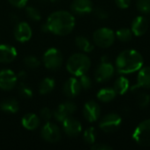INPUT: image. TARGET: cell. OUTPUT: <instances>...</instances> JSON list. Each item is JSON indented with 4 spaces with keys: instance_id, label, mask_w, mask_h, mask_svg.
<instances>
[{
    "instance_id": "6da1fadb",
    "label": "cell",
    "mask_w": 150,
    "mask_h": 150,
    "mask_svg": "<svg viewBox=\"0 0 150 150\" xmlns=\"http://www.w3.org/2000/svg\"><path fill=\"white\" fill-rule=\"evenodd\" d=\"M75 25L76 19L72 13L66 11H57L49 15L41 29L44 32H50L55 35L65 36L73 31Z\"/></svg>"
},
{
    "instance_id": "7a4b0ae2",
    "label": "cell",
    "mask_w": 150,
    "mask_h": 150,
    "mask_svg": "<svg viewBox=\"0 0 150 150\" xmlns=\"http://www.w3.org/2000/svg\"><path fill=\"white\" fill-rule=\"evenodd\" d=\"M143 57L134 49H126L119 54L116 58V69L121 74H131L139 71L143 66Z\"/></svg>"
},
{
    "instance_id": "3957f363",
    "label": "cell",
    "mask_w": 150,
    "mask_h": 150,
    "mask_svg": "<svg viewBox=\"0 0 150 150\" xmlns=\"http://www.w3.org/2000/svg\"><path fill=\"white\" fill-rule=\"evenodd\" d=\"M91 65V59L88 55L83 53L72 54L67 62V70L74 76H81L86 74Z\"/></svg>"
},
{
    "instance_id": "277c9868",
    "label": "cell",
    "mask_w": 150,
    "mask_h": 150,
    "mask_svg": "<svg viewBox=\"0 0 150 150\" xmlns=\"http://www.w3.org/2000/svg\"><path fill=\"white\" fill-rule=\"evenodd\" d=\"M115 33L108 27H101L96 30L93 33L94 43L102 48L110 47L115 41Z\"/></svg>"
},
{
    "instance_id": "5b68a950",
    "label": "cell",
    "mask_w": 150,
    "mask_h": 150,
    "mask_svg": "<svg viewBox=\"0 0 150 150\" xmlns=\"http://www.w3.org/2000/svg\"><path fill=\"white\" fill-rule=\"evenodd\" d=\"M133 139L140 146L150 147V119L142 121L136 127Z\"/></svg>"
},
{
    "instance_id": "8992f818",
    "label": "cell",
    "mask_w": 150,
    "mask_h": 150,
    "mask_svg": "<svg viewBox=\"0 0 150 150\" xmlns=\"http://www.w3.org/2000/svg\"><path fill=\"white\" fill-rule=\"evenodd\" d=\"M43 63L47 69L50 70H57L63 63L62 54L55 47L48 48L43 55Z\"/></svg>"
},
{
    "instance_id": "52a82bcc",
    "label": "cell",
    "mask_w": 150,
    "mask_h": 150,
    "mask_svg": "<svg viewBox=\"0 0 150 150\" xmlns=\"http://www.w3.org/2000/svg\"><path fill=\"white\" fill-rule=\"evenodd\" d=\"M122 123V118L117 113H109L102 118L99 122V128L105 133L117 131Z\"/></svg>"
},
{
    "instance_id": "ba28073f",
    "label": "cell",
    "mask_w": 150,
    "mask_h": 150,
    "mask_svg": "<svg viewBox=\"0 0 150 150\" xmlns=\"http://www.w3.org/2000/svg\"><path fill=\"white\" fill-rule=\"evenodd\" d=\"M41 136L42 138L50 143H56L61 140L62 137V134H61V130L58 127V126H56L54 123L47 121L40 131Z\"/></svg>"
},
{
    "instance_id": "9c48e42d",
    "label": "cell",
    "mask_w": 150,
    "mask_h": 150,
    "mask_svg": "<svg viewBox=\"0 0 150 150\" xmlns=\"http://www.w3.org/2000/svg\"><path fill=\"white\" fill-rule=\"evenodd\" d=\"M115 73L114 66L107 62H101L95 71V79L98 83H105L112 78Z\"/></svg>"
},
{
    "instance_id": "30bf717a",
    "label": "cell",
    "mask_w": 150,
    "mask_h": 150,
    "mask_svg": "<svg viewBox=\"0 0 150 150\" xmlns=\"http://www.w3.org/2000/svg\"><path fill=\"white\" fill-rule=\"evenodd\" d=\"M76 105L71 101H66L59 105L57 109L53 112V117L59 122H62L69 117H71L76 112Z\"/></svg>"
},
{
    "instance_id": "8fae6325",
    "label": "cell",
    "mask_w": 150,
    "mask_h": 150,
    "mask_svg": "<svg viewBox=\"0 0 150 150\" xmlns=\"http://www.w3.org/2000/svg\"><path fill=\"white\" fill-rule=\"evenodd\" d=\"M83 114L84 119L87 121L95 122L100 118L101 108L97 102L91 100L85 103L83 109Z\"/></svg>"
},
{
    "instance_id": "7c38bea8",
    "label": "cell",
    "mask_w": 150,
    "mask_h": 150,
    "mask_svg": "<svg viewBox=\"0 0 150 150\" xmlns=\"http://www.w3.org/2000/svg\"><path fill=\"white\" fill-rule=\"evenodd\" d=\"M18 77L11 69H3L0 71V89L3 91H11L17 84Z\"/></svg>"
},
{
    "instance_id": "4fadbf2b",
    "label": "cell",
    "mask_w": 150,
    "mask_h": 150,
    "mask_svg": "<svg viewBox=\"0 0 150 150\" xmlns=\"http://www.w3.org/2000/svg\"><path fill=\"white\" fill-rule=\"evenodd\" d=\"M62 128L64 133L69 137H76L82 132L81 123L72 117H69L62 121Z\"/></svg>"
},
{
    "instance_id": "5bb4252c",
    "label": "cell",
    "mask_w": 150,
    "mask_h": 150,
    "mask_svg": "<svg viewBox=\"0 0 150 150\" xmlns=\"http://www.w3.org/2000/svg\"><path fill=\"white\" fill-rule=\"evenodd\" d=\"M14 37L19 42L28 41L33 35L31 26L26 22H19L14 28Z\"/></svg>"
},
{
    "instance_id": "9a60e30c",
    "label": "cell",
    "mask_w": 150,
    "mask_h": 150,
    "mask_svg": "<svg viewBox=\"0 0 150 150\" xmlns=\"http://www.w3.org/2000/svg\"><path fill=\"white\" fill-rule=\"evenodd\" d=\"M81 91V84L79 83V80H77L76 77H71L68 79L63 85V92L65 96L69 98L77 97L80 94Z\"/></svg>"
},
{
    "instance_id": "2e32d148",
    "label": "cell",
    "mask_w": 150,
    "mask_h": 150,
    "mask_svg": "<svg viewBox=\"0 0 150 150\" xmlns=\"http://www.w3.org/2000/svg\"><path fill=\"white\" fill-rule=\"evenodd\" d=\"M70 8L76 15H85L93 11V4L91 0H74Z\"/></svg>"
},
{
    "instance_id": "e0dca14e",
    "label": "cell",
    "mask_w": 150,
    "mask_h": 150,
    "mask_svg": "<svg viewBox=\"0 0 150 150\" xmlns=\"http://www.w3.org/2000/svg\"><path fill=\"white\" fill-rule=\"evenodd\" d=\"M141 88L150 89V67H142L139 70L137 83L131 88V90L136 91Z\"/></svg>"
},
{
    "instance_id": "ac0fdd59",
    "label": "cell",
    "mask_w": 150,
    "mask_h": 150,
    "mask_svg": "<svg viewBox=\"0 0 150 150\" xmlns=\"http://www.w3.org/2000/svg\"><path fill=\"white\" fill-rule=\"evenodd\" d=\"M149 28V21L144 16H138L134 18L132 25H131V30L133 32V34L135 36H142L146 33Z\"/></svg>"
},
{
    "instance_id": "d6986e66",
    "label": "cell",
    "mask_w": 150,
    "mask_h": 150,
    "mask_svg": "<svg viewBox=\"0 0 150 150\" xmlns=\"http://www.w3.org/2000/svg\"><path fill=\"white\" fill-rule=\"evenodd\" d=\"M17 57V50L8 44H0V62L10 63Z\"/></svg>"
},
{
    "instance_id": "ffe728a7",
    "label": "cell",
    "mask_w": 150,
    "mask_h": 150,
    "mask_svg": "<svg viewBox=\"0 0 150 150\" xmlns=\"http://www.w3.org/2000/svg\"><path fill=\"white\" fill-rule=\"evenodd\" d=\"M21 123L25 129L33 131L39 127L40 124V119L34 113H27L23 116Z\"/></svg>"
},
{
    "instance_id": "44dd1931",
    "label": "cell",
    "mask_w": 150,
    "mask_h": 150,
    "mask_svg": "<svg viewBox=\"0 0 150 150\" xmlns=\"http://www.w3.org/2000/svg\"><path fill=\"white\" fill-rule=\"evenodd\" d=\"M19 105L15 98H8L0 103V109L7 113H16L18 111Z\"/></svg>"
},
{
    "instance_id": "7402d4cb",
    "label": "cell",
    "mask_w": 150,
    "mask_h": 150,
    "mask_svg": "<svg viewBox=\"0 0 150 150\" xmlns=\"http://www.w3.org/2000/svg\"><path fill=\"white\" fill-rule=\"evenodd\" d=\"M113 89L119 95H124L126 94L128 90L130 89V83L127 77L125 76H120L116 79L113 84Z\"/></svg>"
},
{
    "instance_id": "603a6c76",
    "label": "cell",
    "mask_w": 150,
    "mask_h": 150,
    "mask_svg": "<svg viewBox=\"0 0 150 150\" xmlns=\"http://www.w3.org/2000/svg\"><path fill=\"white\" fill-rule=\"evenodd\" d=\"M117 96L116 91L113 88H103L98 91L97 94V98L99 101L103 103L112 102Z\"/></svg>"
},
{
    "instance_id": "cb8c5ba5",
    "label": "cell",
    "mask_w": 150,
    "mask_h": 150,
    "mask_svg": "<svg viewBox=\"0 0 150 150\" xmlns=\"http://www.w3.org/2000/svg\"><path fill=\"white\" fill-rule=\"evenodd\" d=\"M75 43L81 51L85 53H90L94 49V45L84 36H77L75 40Z\"/></svg>"
},
{
    "instance_id": "d4e9b609",
    "label": "cell",
    "mask_w": 150,
    "mask_h": 150,
    "mask_svg": "<svg viewBox=\"0 0 150 150\" xmlns=\"http://www.w3.org/2000/svg\"><path fill=\"white\" fill-rule=\"evenodd\" d=\"M54 85H55V81L53 78L46 77L40 82L39 85V92L42 95L48 94L54 90Z\"/></svg>"
},
{
    "instance_id": "484cf974",
    "label": "cell",
    "mask_w": 150,
    "mask_h": 150,
    "mask_svg": "<svg viewBox=\"0 0 150 150\" xmlns=\"http://www.w3.org/2000/svg\"><path fill=\"white\" fill-rule=\"evenodd\" d=\"M133 32L131 29L123 27L116 32V37L121 42H129L133 38Z\"/></svg>"
},
{
    "instance_id": "4316f807",
    "label": "cell",
    "mask_w": 150,
    "mask_h": 150,
    "mask_svg": "<svg viewBox=\"0 0 150 150\" xmlns=\"http://www.w3.org/2000/svg\"><path fill=\"white\" fill-rule=\"evenodd\" d=\"M18 93L20 97L25 99H29L33 97V90L32 88L25 83L24 82H21L18 85Z\"/></svg>"
},
{
    "instance_id": "83f0119b",
    "label": "cell",
    "mask_w": 150,
    "mask_h": 150,
    "mask_svg": "<svg viewBox=\"0 0 150 150\" xmlns=\"http://www.w3.org/2000/svg\"><path fill=\"white\" fill-rule=\"evenodd\" d=\"M150 103V96L146 92L140 93L136 98V104L141 109H145Z\"/></svg>"
},
{
    "instance_id": "f1b7e54d",
    "label": "cell",
    "mask_w": 150,
    "mask_h": 150,
    "mask_svg": "<svg viewBox=\"0 0 150 150\" xmlns=\"http://www.w3.org/2000/svg\"><path fill=\"white\" fill-rule=\"evenodd\" d=\"M83 140L87 144H94L96 142V130L94 127H88L83 133Z\"/></svg>"
},
{
    "instance_id": "f546056e",
    "label": "cell",
    "mask_w": 150,
    "mask_h": 150,
    "mask_svg": "<svg viewBox=\"0 0 150 150\" xmlns=\"http://www.w3.org/2000/svg\"><path fill=\"white\" fill-rule=\"evenodd\" d=\"M25 12L28 16V18L33 21H39L41 18V14L40 11L33 6H28L25 9Z\"/></svg>"
},
{
    "instance_id": "4dcf8cb0",
    "label": "cell",
    "mask_w": 150,
    "mask_h": 150,
    "mask_svg": "<svg viewBox=\"0 0 150 150\" xmlns=\"http://www.w3.org/2000/svg\"><path fill=\"white\" fill-rule=\"evenodd\" d=\"M136 7L138 11L143 14L150 13V0H137Z\"/></svg>"
},
{
    "instance_id": "1f68e13d",
    "label": "cell",
    "mask_w": 150,
    "mask_h": 150,
    "mask_svg": "<svg viewBox=\"0 0 150 150\" xmlns=\"http://www.w3.org/2000/svg\"><path fill=\"white\" fill-rule=\"evenodd\" d=\"M24 63H25V65L27 68L32 69H36V68H38V67L40 65V60H39L37 57L33 56V55L26 56V57L24 59Z\"/></svg>"
},
{
    "instance_id": "d6a6232c",
    "label": "cell",
    "mask_w": 150,
    "mask_h": 150,
    "mask_svg": "<svg viewBox=\"0 0 150 150\" xmlns=\"http://www.w3.org/2000/svg\"><path fill=\"white\" fill-rule=\"evenodd\" d=\"M79 83L81 84L82 89L83 90H90L92 86V80L91 79V77L89 76H87L86 74L82 75L81 76H79Z\"/></svg>"
},
{
    "instance_id": "836d02e7",
    "label": "cell",
    "mask_w": 150,
    "mask_h": 150,
    "mask_svg": "<svg viewBox=\"0 0 150 150\" xmlns=\"http://www.w3.org/2000/svg\"><path fill=\"white\" fill-rule=\"evenodd\" d=\"M40 119H42L43 120L47 122V121H49L53 118V112L49 108L44 107L40 111Z\"/></svg>"
},
{
    "instance_id": "e575fe53",
    "label": "cell",
    "mask_w": 150,
    "mask_h": 150,
    "mask_svg": "<svg viewBox=\"0 0 150 150\" xmlns=\"http://www.w3.org/2000/svg\"><path fill=\"white\" fill-rule=\"evenodd\" d=\"M93 11H94L95 16H96L98 19L105 20V19H106V18L109 17L108 12H107L104 8H102V7H98V8L94 9Z\"/></svg>"
},
{
    "instance_id": "d590c367",
    "label": "cell",
    "mask_w": 150,
    "mask_h": 150,
    "mask_svg": "<svg viewBox=\"0 0 150 150\" xmlns=\"http://www.w3.org/2000/svg\"><path fill=\"white\" fill-rule=\"evenodd\" d=\"M9 3L14 6V7H17V8H23L27 4V1L28 0H8Z\"/></svg>"
},
{
    "instance_id": "8d00e7d4",
    "label": "cell",
    "mask_w": 150,
    "mask_h": 150,
    "mask_svg": "<svg viewBox=\"0 0 150 150\" xmlns=\"http://www.w3.org/2000/svg\"><path fill=\"white\" fill-rule=\"evenodd\" d=\"M91 149L93 150H112V148L107 144L105 143H97V144H92Z\"/></svg>"
},
{
    "instance_id": "74e56055",
    "label": "cell",
    "mask_w": 150,
    "mask_h": 150,
    "mask_svg": "<svg viewBox=\"0 0 150 150\" xmlns=\"http://www.w3.org/2000/svg\"><path fill=\"white\" fill-rule=\"evenodd\" d=\"M116 5L120 9H127L131 4V0H115Z\"/></svg>"
},
{
    "instance_id": "f35d334b",
    "label": "cell",
    "mask_w": 150,
    "mask_h": 150,
    "mask_svg": "<svg viewBox=\"0 0 150 150\" xmlns=\"http://www.w3.org/2000/svg\"><path fill=\"white\" fill-rule=\"evenodd\" d=\"M17 77H18V79H19L23 82L24 80H25L27 78V74L25 71H19L18 74L17 75Z\"/></svg>"
},
{
    "instance_id": "ab89813d",
    "label": "cell",
    "mask_w": 150,
    "mask_h": 150,
    "mask_svg": "<svg viewBox=\"0 0 150 150\" xmlns=\"http://www.w3.org/2000/svg\"><path fill=\"white\" fill-rule=\"evenodd\" d=\"M11 19H12V22H14V23H16L18 21V18L16 15H11Z\"/></svg>"
},
{
    "instance_id": "60d3db41",
    "label": "cell",
    "mask_w": 150,
    "mask_h": 150,
    "mask_svg": "<svg viewBox=\"0 0 150 150\" xmlns=\"http://www.w3.org/2000/svg\"><path fill=\"white\" fill-rule=\"evenodd\" d=\"M51 2H57V1H59V0H50Z\"/></svg>"
}]
</instances>
